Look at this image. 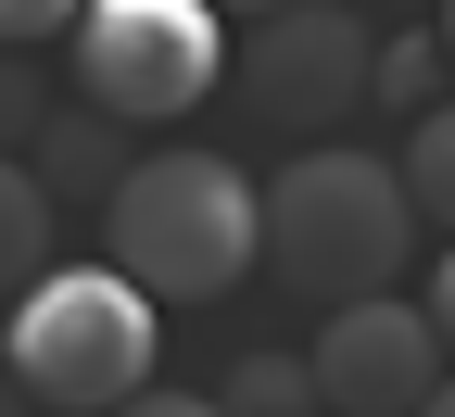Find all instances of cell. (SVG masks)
Listing matches in <instances>:
<instances>
[{
  "label": "cell",
  "instance_id": "1",
  "mask_svg": "<svg viewBox=\"0 0 455 417\" xmlns=\"http://www.w3.org/2000/svg\"><path fill=\"white\" fill-rule=\"evenodd\" d=\"M101 215H114V266L164 304H215L266 266V190L228 152H140Z\"/></svg>",
  "mask_w": 455,
  "mask_h": 417
},
{
  "label": "cell",
  "instance_id": "2",
  "mask_svg": "<svg viewBox=\"0 0 455 417\" xmlns=\"http://www.w3.org/2000/svg\"><path fill=\"white\" fill-rule=\"evenodd\" d=\"M405 228H418V190L379 152L316 140V152H291V164L266 177V266L291 278V291H316V304L392 291V278H405Z\"/></svg>",
  "mask_w": 455,
  "mask_h": 417
},
{
  "label": "cell",
  "instance_id": "3",
  "mask_svg": "<svg viewBox=\"0 0 455 417\" xmlns=\"http://www.w3.org/2000/svg\"><path fill=\"white\" fill-rule=\"evenodd\" d=\"M164 354V291H140L127 266H51L38 291H13V392L64 405V417H114L152 392Z\"/></svg>",
  "mask_w": 455,
  "mask_h": 417
},
{
  "label": "cell",
  "instance_id": "4",
  "mask_svg": "<svg viewBox=\"0 0 455 417\" xmlns=\"http://www.w3.org/2000/svg\"><path fill=\"white\" fill-rule=\"evenodd\" d=\"M215 76H241L228 0H89L76 13V89L127 127H178Z\"/></svg>",
  "mask_w": 455,
  "mask_h": 417
},
{
  "label": "cell",
  "instance_id": "5",
  "mask_svg": "<svg viewBox=\"0 0 455 417\" xmlns=\"http://www.w3.org/2000/svg\"><path fill=\"white\" fill-rule=\"evenodd\" d=\"M241 101L266 114V127H341V114H367L379 101V38L341 13V0H278V13H253L241 38Z\"/></svg>",
  "mask_w": 455,
  "mask_h": 417
},
{
  "label": "cell",
  "instance_id": "6",
  "mask_svg": "<svg viewBox=\"0 0 455 417\" xmlns=\"http://www.w3.org/2000/svg\"><path fill=\"white\" fill-rule=\"evenodd\" d=\"M443 354H455V341H443L430 304H392V291H367V304H329V329H316L329 417H430Z\"/></svg>",
  "mask_w": 455,
  "mask_h": 417
},
{
  "label": "cell",
  "instance_id": "7",
  "mask_svg": "<svg viewBox=\"0 0 455 417\" xmlns=\"http://www.w3.org/2000/svg\"><path fill=\"white\" fill-rule=\"evenodd\" d=\"M51 215H64V190L38 177V152H13V164H0V278H13V291L51 278Z\"/></svg>",
  "mask_w": 455,
  "mask_h": 417
},
{
  "label": "cell",
  "instance_id": "8",
  "mask_svg": "<svg viewBox=\"0 0 455 417\" xmlns=\"http://www.w3.org/2000/svg\"><path fill=\"white\" fill-rule=\"evenodd\" d=\"M228 417H329V380H316V354H241V367L215 380Z\"/></svg>",
  "mask_w": 455,
  "mask_h": 417
},
{
  "label": "cell",
  "instance_id": "9",
  "mask_svg": "<svg viewBox=\"0 0 455 417\" xmlns=\"http://www.w3.org/2000/svg\"><path fill=\"white\" fill-rule=\"evenodd\" d=\"M114 127H127V114H101V101H89V114H64V127H38V177H51V190H101V203H114V190H127Z\"/></svg>",
  "mask_w": 455,
  "mask_h": 417
},
{
  "label": "cell",
  "instance_id": "10",
  "mask_svg": "<svg viewBox=\"0 0 455 417\" xmlns=\"http://www.w3.org/2000/svg\"><path fill=\"white\" fill-rule=\"evenodd\" d=\"M405 190H418L430 228H455V101L418 114V140H405Z\"/></svg>",
  "mask_w": 455,
  "mask_h": 417
},
{
  "label": "cell",
  "instance_id": "11",
  "mask_svg": "<svg viewBox=\"0 0 455 417\" xmlns=\"http://www.w3.org/2000/svg\"><path fill=\"white\" fill-rule=\"evenodd\" d=\"M443 64H455V38H430V26L379 38V101H392V114H405V101H430V89H443Z\"/></svg>",
  "mask_w": 455,
  "mask_h": 417
},
{
  "label": "cell",
  "instance_id": "12",
  "mask_svg": "<svg viewBox=\"0 0 455 417\" xmlns=\"http://www.w3.org/2000/svg\"><path fill=\"white\" fill-rule=\"evenodd\" d=\"M76 13H89V0H0V38L38 51V38H76Z\"/></svg>",
  "mask_w": 455,
  "mask_h": 417
},
{
  "label": "cell",
  "instance_id": "13",
  "mask_svg": "<svg viewBox=\"0 0 455 417\" xmlns=\"http://www.w3.org/2000/svg\"><path fill=\"white\" fill-rule=\"evenodd\" d=\"M114 417H228V405H203V392H140V405H114Z\"/></svg>",
  "mask_w": 455,
  "mask_h": 417
},
{
  "label": "cell",
  "instance_id": "14",
  "mask_svg": "<svg viewBox=\"0 0 455 417\" xmlns=\"http://www.w3.org/2000/svg\"><path fill=\"white\" fill-rule=\"evenodd\" d=\"M430 317H443V341H455V253L430 266Z\"/></svg>",
  "mask_w": 455,
  "mask_h": 417
},
{
  "label": "cell",
  "instance_id": "15",
  "mask_svg": "<svg viewBox=\"0 0 455 417\" xmlns=\"http://www.w3.org/2000/svg\"><path fill=\"white\" fill-rule=\"evenodd\" d=\"M430 417H455V380H443V392H430Z\"/></svg>",
  "mask_w": 455,
  "mask_h": 417
},
{
  "label": "cell",
  "instance_id": "16",
  "mask_svg": "<svg viewBox=\"0 0 455 417\" xmlns=\"http://www.w3.org/2000/svg\"><path fill=\"white\" fill-rule=\"evenodd\" d=\"M241 13H278V0H241Z\"/></svg>",
  "mask_w": 455,
  "mask_h": 417
},
{
  "label": "cell",
  "instance_id": "17",
  "mask_svg": "<svg viewBox=\"0 0 455 417\" xmlns=\"http://www.w3.org/2000/svg\"><path fill=\"white\" fill-rule=\"evenodd\" d=\"M443 38H455V0H443Z\"/></svg>",
  "mask_w": 455,
  "mask_h": 417
}]
</instances>
